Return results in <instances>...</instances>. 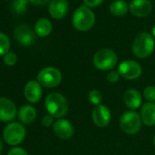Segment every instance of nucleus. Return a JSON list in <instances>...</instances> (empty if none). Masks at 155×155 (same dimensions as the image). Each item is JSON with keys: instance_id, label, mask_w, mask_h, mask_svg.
Segmentation results:
<instances>
[{"instance_id": "2", "label": "nucleus", "mask_w": 155, "mask_h": 155, "mask_svg": "<svg viewBox=\"0 0 155 155\" xmlns=\"http://www.w3.org/2000/svg\"><path fill=\"white\" fill-rule=\"evenodd\" d=\"M45 106L48 114L54 118L64 117L68 109V104L66 98L58 92H52L46 97Z\"/></svg>"}, {"instance_id": "12", "label": "nucleus", "mask_w": 155, "mask_h": 155, "mask_svg": "<svg viewBox=\"0 0 155 155\" xmlns=\"http://www.w3.org/2000/svg\"><path fill=\"white\" fill-rule=\"evenodd\" d=\"M92 120L98 127L103 128L108 126L111 120V113L109 108L101 104L96 106L92 112Z\"/></svg>"}, {"instance_id": "26", "label": "nucleus", "mask_w": 155, "mask_h": 155, "mask_svg": "<svg viewBox=\"0 0 155 155\" xmlns=\"http://www.w3.org/2000/svg\"><path fill=\"white\" fill-rule=\"evenodd\" d=\"M120 73L118 71H110L107 75V80L110 83H116L120 80Z\"/></svg>"}, {"instance_id": "23", "label": "nucleus", "mask_w": 155, "mask_h": 155, "mask_svg": "<svg viewBox=\"0 0 155 155\" xmlns=\"http://www.w3.org/2000/svg\"><path fill=\"white\" fill-rule=\"evenodd\" d=\"M88 97H89L90 101H91L93 105H96V106L100 105L101 102L102 101V99H103L102 94H101V91H99L98 90H92V91H91Z\"/></svg>"}, {"instance_id": "31", "label": "nucleus", "mask_w": 155, "mask_h": 155, "mask_svg": "<svg viewBox=\"0 0 155 155\" xmlns=\"http://www.w3.org/2000/svg\"><path fill=\"white\" fill-rule=\"evenodd\" d=\"M2 152H3V143H2L1 140H0V155L2 154Z\"/></svg>"}, {"instance_id": "21", "label": "nucleus", "mask_w": 155, "mask_h": 155, "mask_svg": "<svg viewBox=\"0 0 155 155\" xmlns=\"http://www.w3.org/2000/svg\"><path fill=\"white\" fill-rule=\"evenodd\" d=\"M10 41L8 36L2 32H0V56H4L9 52Z\"/></svg>"}, {"instance_id": "19", "label": "nucleus", "mask_w": 155, "mask_h": 155, "mask_svg": "<svg viewBox=\"0 0 155 155\" xmlns=\"http://www.w3.org/2000/svg\"><path fill=\"white\" fill-rule=\"evenodd\" d=\"M37 117L36 109L30 105H25L20 108L18 112L19 120L24 124L31 123Z\"/></svg>"}, {"instance_id": "8", "label": "nucleus", "mask_w": 155, "mask_h": 155, "mask_svg": "<svg viewBox=\"0 0 155 155\" xmlns=\"http://www.w3.org/2000/svg\"><path fill=\"white\" fill-rule=\"evenodd\" d=\"M118 72L121 77L127 80H135L141 75L142 68L141 66L136 61L125 60L119 65Z\"/></svg>"}, {"instance_id": "3", "label": "nucleus", "mask_w": 155, "mask_h": 155, "mask_svg": "<svg viewBox=\"0 0 155 155\" xmlns=\"http://www.w3.org/2000/svg\"><path fill=\"white\" fill-rule=\"evenodd\" d=\"M155 42L153 37L147 32H141L137 35L132 43V52L139 58L149 57L154 50Z\"/></svg>"}, {"instance_id": "9", "label": "nucleus", "mask_w": 155, "mask_h": 155, "mask_svg": "<svg viewBox=\"0 0 155 155\" xmlns=\"http://www.w3.org/2000/svg\"><path fill=\"white\" fill-rule=\"evenodd\" d=\"M36 32L26 24L19 25L15 29V38L16 40L23 46H30L36 39Z\"/></svg>"}, {"instance_id": "17", "label": "nucleus", "mask_w": 155, "mask_h": 155, "mask_svg": "<svg viewBox=\"0 0 155 155\" xmlns=\"http://www.w3.org/2000/svg\"><path fill=\"white\" fill-rule=\"evenodd\" d=\"M124 102L130 110H136L141 105V95L135 89L128 90L124 94Z\"/></svg>"}, {"instance_id": "6", "label": "nucleus", "mask_w": 155, "mask_h": 155, "mask_svg": "<svg viewBox=\"0 0 155 155\" xmlns=\"http://www.w3.org/2000/svg\"><path fill=\"white\" fill-rule=\"evenodd\" d=\"M62 80L61 72L54 67H47L41 69L38 75V81L46 88H55L58 86Z\"/></svg>"}, {"instance_id": "11", "label": "nucleus", "mask_w": 155, "mask_h": 155, "mask_svg": "<svg viewBox=\"0 0 155 155\" xmlns=\"http://www.w3.org/2000/svg\"><path fill=\"white\" fill-rule=\"evenodd\" d=\"M17 116V107L14 102L6 98H0V120L12 121Z\"/></svg>"}, {"instance_id": "10", "label": "nucleus", "mask_w": 155, "mask_h": 155, "mask_svg": "<svg viewBox=\"0 0 155 155\" xmlns=\"http://www.w3.org/2000/svg\"><path fill=\"white\" fill-rule=\"evenodd\" d=\"M129 10L135 17L145 18L150 14L152 4L150 0H131L129 5Z\"/></svg>"}, {"instance_id": "16", "label": "nucleus", "mask_w": 155, "mask_h": 155, "mask_svg": "<svg viewBox=\"0 0 155 155\" xmlns=\"http://www.w3.org/2000/svg\"><path fill=\"white\" fill-rule=\"evenodd\" d=\"M140 118L145 125L149 127L155 125V103L154 102H147L142 105L140 110Z\"/></svg>"}, {"instance_id": "25", "label": "nucleus", "mask_w": 155, "mask_h": 155, "mask_svg": "<svg viewBox=\"0 0 155 155\" xmlns=\"http://www.w3.org/2000/svg\"><path fill=\"white\" fill-rule=\"evenodd\" d=\"M3 60H4V63L7 66L12 67V66H14L17 63L18 58H17V55L15 53H13V52H8L6 55H4Z\"/></svg>"}, {"instance_id": "22", "label": "nucleus", "mask_w": 155, "mask_h": 155, "mask_svg": "<svg viewBox=\"0 0 155 155\" xmlns=\"http://www.w3.org/2000/svg\"><path fill=\"white\" fill-rule=\"evenodd\" d=\"M29 0H14L12 9L16 14H23L27 10V4Z\"/></svg>"}, {"instance_id": "5", "label": "nucleus", "mask_w": 155, "mask_h": 155, "mask_svg": "<svg viewBox=\"0 0 155 155\" xmlns=\"http://www.w3.org/2000/svg\"><path fill=\"white\" fill-rule=\"evenodd\" d=\"M26 136V129L18 122H10L6 126L3 131V138L5 141L11 145L16 146L20 144Z\"/></svg>"}, {"instance_id": "28", "label": "nucleus", "mask_w": 155, "mask_h": 155, "mask_svg": "<svg viewBox=\"0 0 155 155\" xmlns=\"http://www.w3.org/2000/svg\"><path fill=\"white\" fill-rule=\"evenodd\" d=\"M8 155H28V152L24 149H22V148L15 147V148H12L8 151Z\"/></svg>"}, {"instance_id": "27", "label": "nucleus", "mask_w": 155, "mask_h": 155, "mask_svg": "<svg viewBox=\"0 0 155 155\" xmlns=\"http://www.w3.org/2000/svg\"><path fill=\"white\" fill-rule=\"evenodd\" d=\"M83 2L85 4L86 7L88 8H97L100 5H101V3L103 2V0H83Z\"/></svg>"}, {"instance_id": "4", "label": "nucleus", "mask_w": 155, "mask_h": 155, "mask_svg": "<svg viewBox=\"0 0 155 155\" xmlns=\"http://www.w3.org/2000/svg\"><path fill=\"white\" fill-rule=\"evenodd\" d=\"M118 61L116 53L109 48L97 51L93 57V64L100 70H110L113 68Z\"/></svg>"}, {"instance_id": "13", "label": "nucleus", "mask_w": 155, "mask_h": 155, "mask_svg": "<svg viewBox=\"0 0 155 155\" xmlns=\"http://www.w3.org/2000/svg\"><path fill=\"white\" fill-rule=\"evenodd\" d=\"M54 133L62 140H68L74 134V128L70 121L65 119L58 120L53 125Z\"/></svg>"}, {"instance_id": "24", "label": "nucleus", "mask_w": 155, "mask_h": 155, "mask_svg": "<svg viewBox=\"0 0 155 155\" xmlns=\"http://www.w3.org/2000/svg\"><path fill=\"white\" fill-rule=\"evenodd\" d=\"M144 98L149 102H155V86H148L143 91Z\"/></svg>"}, {"instance_id": "30", "label": "nucleus", "mask_w": 155, "mask_h": 155, "mask_svg": "<svg viewBox=\"0 0 155 155\" xmlns=\"http://www.w3.org/2000/svg\"><path fill=\"white\" fill-rule=\"evenodd\" d=\"M29 1L35 5H38V6H43L45 4H47L49 0H29Z\"/></svg>"}, {"instance_id": "32", "label": "nucleus", "mask_w": 155, "mask_h": 155, "mask_svg": "<svg viewBox=\"0 0 155 155\" xmlns=\"http://www.w3.org/2000/svg\"><path fill=\"white\" fill-rule=\"evenodd\" d=\"M151 36L153 37V38H155V25L152 27V28H151Z\"/></svg>"}, {"instance_id": "15", "label": "nucleus", "mask_w": 155, "mask_h": 155, "mask_svg": "<svg viewBox=\"0 0 155 155\" xmlns=\"http://www.w3.org/2000/svg\"><path fill=\"white\" fill-rule=\"evenodd\" d=\"M25 98L31 103L38 102L42 97V89L38 81H28L24 89Z\"/></svg>"}, {"instance_id": "7", "label": "nucleus", "mask_w": 155, "mask_h": 155, "mask_svg": "<svg viewBox=\"0 0 155 155\" xmlns=\"http://www.w3.org/2000/svg\"><path fill=\"white\" fill-rule=\"evenodd\" d=\"M120 124L121 130L125 133L130 135L136 134L141 128V118L137 112L128 110L121 115Z\"/></svg>"}, {"instance_id": "1", "label": "nucleus", "mask_w": 155, "mask_h": 155, "mask_svg": "<svg viewBox=\"0 0 155 155\" xmlns=\"http://www.w3.org/2000/svg\"><path fill=\"white\" fill-rule=\"evenodd\" d=\"M95 19V14L90 8L81 6L75 10L72 16V25L77 30L85 32L94 26Z\"/></svg>"}, {"instance_id": "14", "label": "nucleus", "mask_w": 155, "mask_h": 155, "mask_svg": "<svg viewBox=\"0 0 155 155\" xmlns=\"http://www.w3.org/2000/svg\"><path fill=\"white\" fill-rule=\"evenodd\" d=\"M48 11L53 18H63L68 11V0H51L48 7Z\"/></svg>"}, {"instance_id": "29", "label": "nucleus", "mask_w": 155, "mask_h": 155, "mask_svg": "<svg viewBox=\"0 0 155 155\" xmlns=\"http://www.w3.org/2000/svg\"><path fill=\"white\" fill-rule=\"evenodd\" d=\"M53 118H54V117H52V116L49 115V114L44 116L43 119H42V124H43V126H44V127H50V126L53 124V121H54Z\"/></svg>"}, {"instance_id": "20", "label": "nucleus", "mask_w": 155, "mask_h": 155, "mask_svg": "<svg viewBox=\"0 0 155 155\" xmlns=\"http://www.w3.org/2000/svg\"><path fill=\"white\" fill-rule=\"evenodd\" d=\"M129 10V5L124 0H116L110 6V12L117 17H121L127 14Z\"/></svg>"}, {"instance_id": "18", "label": "nucleus", "mask_w": 155, "mask_h": 155, "mask_svg": "<svg viewBox=\"0 0 155 155\" xmlns=\"http://www.w3.org/2000/svg\"><path fill=\"white\" fill-rule=\"evenodd\" d=\"M53 26L52 23L45 18L38 19L35 24V32L38 36L41 38H46L52 32Z\"/></svg>"}, {"instance_id": "33", "label": "nucleus", "mask_w": 155, "mask_h": 155, "mask_svg": "<svg viewBox=\"0 0 155 155\" xmlns=\"http://www.w3.org/2000/svg\"><path fill=\"white\" fill-rule=\"evenodd\" d=\"M153 143H154V145H155V136H154V138H153Z\"/></svg>"}]
</instances>
